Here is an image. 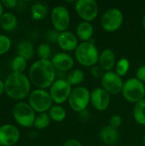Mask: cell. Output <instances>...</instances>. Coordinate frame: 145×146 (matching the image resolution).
Wrapping results in <instances>:
<instances>
[{
	"mask_svg": "<svg viewBox=\"0 0 145 146\" xmlns=\"http://www.w3.org/2000/svg\"><path fill=\"white\" fill-rule=\"evenodd\" d=\"M124 21L123 13L116 8L109 9L104 12L101 18L103 29L109 33H114L121 28Z\"/></svg>",
	"mask_w": 145,
	"mask_h": 146,
	"instance_id": "cell-7",
	"label": "cell"
},
{
	"mask_svg": "<svg viewBox=\"0 0 145 146\" xmlns=\"http://www.w3.org/2000/svg\"><path fill=\"white\" fill-rule=\"evenodd\" d=\"M91 74L95 78H103V76L105 74V71L102 68L100 65H94L91 68Z\"/></svg>",
	"mask_w": 145,
	"mask_h": 146,
	"instance_id": "cell-31",
	"label": "cell"
},
{
	"mask_svg": "<svg viewBox=\"0 0 145 146\" xmlns=\"http://www.w3.org/2000/svg\"><path fill=\"white\" fill-rule=\"evenodd\" d=\"M11 46V40L9 37L0 34V56L6 53Z\"/></svg>",
	"mask_w": 145,
	"mask_h": 146,
	"instance_id": "cell-30",
	"label": "cell"
},
{
	"mask_svg": "<svg viewBox=\"0 0 145 146\" xmlns=\"http://www.w3.org/2000/svg\"><path fill=\"white\" fill-rule=\"evenodd\" d=\"M59 34H60V33H59L58 31H56V30H50V31L48 32V33H47V39H48L50 43L57 42Z\"/></svg>",
	"mask_w": 145,
	"mask_h": 146,
	"instance_id": "cell-33",
	"label": "cell"
},
{
	"mask_svg": "<svg viewBox=\"0 0 145 146\" xmlns=\"http://www.w3.org/2000/svg\"><path fill=\"white\" fill-rule=\"evenodd\" d=\"M143 143H144V145L145 146V133L144 135V138H143Z\"/></svg>",
	"mask_w": 145,
	"mask_h": 146,
	"instance_id": "cell-40",
	"label": "cell"
},
{
	"mask_svg": "<svg viewBox=\"0 0 145 146\" xmlns=\"http://www.w3.org/2000/svg\"><path fill=\"white\" fill-rule=\"evenodd\" d=\"M94 33L93 26L91 22L81 21L79 23L76 28V36L82 40V42H88L91 39Z\"/></svg>",
	"mask_w": 145,
	"mask_h": 146,
	"instance_id": "cell-19",
	"label": "cell"
},
{
	"mask_svg": "<svg viewBox=\"0 0 145 146\" xmlns=\"http://www.w3.org/2000/svg\"><path fill=\"white\" fill-rule=\"evenodd\" d=\"M47 13H48V8L46 7V5L40 3H36L35 4L32 5L31 9L32 17L33 20L36 21L43 20L44 18H45Z\"/></svg>",
	"mask_w": 145,
	"mask_h": 146,
	"instance_id": "cell-24",
	"label": "cell"
},
{
	"mask_svg": "<svg viewBox=\"0 0 145 146\" xmlns=\"http://www.w3.org/2000/svg\"><path fill=\"white\" fill-rule=\"evenodd\" d=\"M3 6L2 2H0V17L3 15Z\"/></svg>",
	"mask_w": 145,
	"mask_h": 146,
	"instance_id": "cell-38",
	"label": "cell"
},
{
	"mask_svg": "<svg viewBox=\"0 0 145 146\" xmlns=\"http://www.w3.org/2000/svg\"><path fill=\"white\" fill-rule=\"evenodd\" d=\"M130 66H131L130 61L127 58L122 57V58H121L120 60L117 61V62L115 64V72L118 75H120L121 77H123L128 73Z\"/></svg>",
	"mask_w": 145,
	"mask_h": 146,
	"instance_id": "cell-26",
	"label": "cell"
},
{
	"mask_svg": "<svg viewBox=\"0 0 145 146\" xmlns=\"http://www.w3.org/2000/svg\"><path fill=\"white\" fill-rule=\"evenodd\" d=\"M121 123H122V118L119 115H114L109 119V126H111V127H115L116 129L119 127H121Z\"/></svg>",
	"mask_w": 145,
	"mask_h": 146,
	"instance_id": "cell-32",
	"label": "cell"
},
{
	"mask_svg": "<svg viewBox=\"0 0 145 146\" xmlns=\"http://www.w3.org/2000/svg\"><path fill=\"white\" fill-rule=\"evenodd\" d=\"M51 22L55 30L62 33L67 31L70 25V14L67 7L63 5H57L52 9Z\"/></svg>",
	"mask_w": 145,
	"mask_h": 146,
	"instance_id": "cell-11",
	"label": "cell"
},
{
	"mask_svg": "<svg viewBox=\"0 0 145 146\" xmlns=\"http://www.w3.org/2000/svg\"><path fill=\"white\" fill-rule=\"evenodd\" d=\"M26 68V60L20 56H15L11 62V68L13 73L23 74Z\"/></svg>",
	"mask_w": 145,
	"mask_h": 146,
	"instance_id": "cell-27",
	"label": "cell"
},
{
	"mask_svg": "<svg viewBox=\"0 0 145 146\" xmlns=\"http://www.w3.org/2000/svg\"><path fill=\"white\" fill-rule=\"evenodd\" d=\"M13 115L16 122L24 127L34 126L35 111L26 103H18L13 109Z\"/></svg>",
	"mask_w": 145,
	"mask_h": 146,
	"instance_id": "cell-9",
	"label": "cell"
},
{
	"mask_svg": "<svg viewBox=\"0 0 145 146\" xmlns=\"http://www.w3.org/2000/svg\"><path fill=\"white\" fill-rule=\"evenodd\" d=\"M99 52L93 39L88 42H81L75 50L77 62L84 67H92L99 60Z\"/></svg>",
	"mask_w": 145,
	"mask_h": 146,
	"instance_id": "cell-3",
	"label": "cell"
},
{
	"mask_svg": "<svg viewBox=\"0 0 145 146\" xmlns=\"http://www.w3.org/2000/svg\"><path fill=\"white\" fill-rule=\"evenodd\" d=\"M49 115L50 119L53 120L54 121L61 122L65 120L67 116V112L62 106L56 104L50 108V110H49Z\"/></svg>",
	"mask_w": 145,
	"mask_h": 146,
	"instance_id": "cell-23",
	"label": "cell"
},
{
	"mask_svg": "<svg viewBox=\"0 0 145 146\" xmlns=\"http://www.w3.org/2000/svg\"><path fill=\"white\" fill-rule=\"evenodd\" d=\"M136 78L138 80H139L140 81H142L143 83L145 82V65L140 66L137 72H136Z\"/></svg>",
	"mask_w": 145,
	"mask_h": 146,
	"instance_id": "cell-34",
	"label": "cell"
},
{
	"mask_svg": "<svg viewBox=\"0 0 145 146\" xmlns=\"http://www.w3.org/2000/svg\"><path fill=\"white\" fill-rule=\"evenodd\" d=\"M133 117L139 125H145V99L135 104L133 108Z\"/></svg>",
	"mask_w": 145,
	"mask_h": 146,
	"instance_id": "cell-22",
	"label": "cell"
},
{
	"mask_svg": "<svg viewBox=\"0 0 145 146\" xmlns=\"http://www.w3.org/2000/svg\"><path fill=\"white\" fill-rule=\"evenodd\" d=\"M29 80L38 89L50 87L56 80V69L50 60H38L30 67Z\"/></svg>",
	"mask_w": 145,
	"mask_h": 146,
	"instance_id": "cell-1",
	"label": "cell"
},
{
	"mask_svg": "<svg viewBox=\"0 0 145 146\" xmlns=\"http://www.w3.org/2000/svg\"><path fill=\"white\" fill-rule=\"evenodd\" d=\"M20 139L18 128L10 124L0 127V145L12 146L15 145Z\"/></svg>",
	"mask_w": 145,
	"mask_h": 146,
	"instance_id": "cell-14",
	"label": "cell"
},
{
	"mask_svg": "<svg viewBox=\"0 0 145 146\" xmlns=\"http://www.w3.org/2000/svg\"><path fill=\"white\" fill-rule=\"evenodd\" d=\"M57 44L62 50L65 51H72L76 50L79 45L78 37L69 31L62 32L59 34Z\"/></svg>",
	"mask_w": 145,
	"mask_h": 146,
	"instance_id": "cell-16",
	"label": "cell"
},
{
	"mask_svg": "<svg viewBox=\"0 0 145 146\" xmlns=\"http://www.w3.org/2000/svg\"><path fill=\"white\" fill-rule=\"evenodd\" d=\"M50 117L46 113H40L36 118L34 121V127L37 129H44L49 127L50 123Z\"/></svg>",
	"mask_w": 145,
	"mask_h": 146,
	"instance_id": "cell-28",
	"label": "cell"
},
{
	"mask_svg": "<svg viewBox=\"0 0 145 146\" xmlns=\"http://www.w3.org/2000/svg\"><path fill=\"white\" fill-rule=\"evenodd\" d=\"M91 103L95 110L104 111L110 104V94H109L103 87L95 88L91 92Z\"/></svg>",
	"mask_w": 145,
	"mask_h": 146,
	"instance_id": "cell-13",
	"label": "cell"
},
{
	"mask_svg": "<svg viewBox=\"0 0 145 146\" xmlns=\"http://www.w3.org/2000/svg\"><path fill=\"white\" fill-rule=\"evenodd\" d=\"M101 84L103 88L110 95H117L122 92L124 86L122 77L113 71L105 72L101 79Z\"/></svg>",
	"mask_w": 145,
	"mask_h": 146,
	"instance_id": "cell-12",
	"label": "cell"
},
{
	"mask_svg": "<svg viewBox=\"0 0 145 146\" xmlns=\"http://www.w3.org/2000/svg\"><path fill=\"white\" fill-rule=\"evenodd\" d=\"M85 79V74L81 69H73L68 74L66 80L71 86H79L83 82Z\"/></svg>",
	"mask_w": 145,
	"mask_h": 146,
	"instance_id": "cell-25",
	"label": "cell"
},
{
	"mask_svg": "<svg viewBox=\"0 0 145 146\" xmlns=\"http://www.w3.org/2000/svg\"><path fill=\"white\" fill-rule=\"evenodd\" d=\"M62 146H82V144L74 139H69L67 141H65V143L63 144Z\"/></svg>",
	"mask_w": 145,
	"mask_h": 146,
	"instance_id": "cell-35",
	"label": "cell"
},
{
	"mask_svg": "<svg viewBox=\"0 0 145 146\" xmlns=\"http://www.w3.org/2000/svg\"><path fill=\"white\" fill-rule=\"evenodd\" d=\"M4 92V83L0 80V96Z\"/></svg>",
	"mask_w": 145,
	"mask_h": 146,
	"instance_id": "cell-37",
	"label": "cell"
},
{
	"mask_svg": "<svg viewBox=\"0 0 145 146\" xmlns=\"http://www.w3.org/2000/svg\"><path fill=\"white\" fill-rule=\"evenodd\" d=\"M51 62L55 68L59 72L71 71L74 65V60L69 54L66 52H59L53 56Z\"/></svg>",
	"mask_w": 145,
	"mask_h": 146,
	"instance_id": "cell-15",
	"label": "cell"
},
{
	"mask_svg": "<svg viewBox=\"0 0 145 146\" xmlns=\"http://www.w3.org/2000/svg\"><path fill=\"white\" fill-rule=\"evenodd\" d=\"M68 102L73 111L81 113L91 102V92L85 86H77L73 89Z\"/></svg>",
	"mask_w": 145,
	"mask_h": 146,
	"instance_id": "cell-5",
	"label": "cell"
},
{
	"mask_svg": "<svg viewBox=\"0 0 145 146\" xmlns=\"http://www.w3.org/2000/svg\"><path fill=\"white\" fill-rule=\"evenodd\" d=\"M123 98L129 103L136 104L145 97V85L137 78H130L124 82L122 89Z\"/></svg>",
	"mask_w": 145,
	"mask_h": 146,
	"instance_id": "cell-4",
	"label": "cell"
},
{
	"mask_svg": "<svg viewBox=\"0 0 145 146\" xmlns=\"http://www.w3.org/2000/svg\"><path fill=\"white\" fill-rule=\"evenodd\" d=\"M52 53L51 48L49 44H40L37 48V55L40 60H49Z\"/></svg>",
	"mask_w": 145,
	"mask_h": 146,
	"instance_id": "cell-29",
	"label": "cell"
},
{
	"mask_svg": "<svg viewBox=\"0 0 145 146\" xmlns=\"http://www.w3.org/2000/svg\"><path fill=\"white\" fill-rule=\"evenodd\" d=\"M4 92L12 99H23L30 92V80L23 74L11 73L4 82Z\"/></svg>",
	"mask_w": 145,
	"mask_h": 146,
	"instance_id": "cell-2",
	"label": "cell"
},
{
	"mask_svg": "<svg viewBox=\"0 0 145 146\" xmlns=\"http://www.w3.org/2000/svg\"><path fill=\"white\" fill-rule=\"evenodd\" d=\"M100 139L105 145H113L119 139V132L116 128L109 125L105 126L100 132Z\"/></svg>",
	"mask_w": 145,
	"mask_h": 146,
	"instance_id": "cell-18",
	"label": "cell"
},
{
	"mask_svg": "<svg viewBox=\"0 0 145 146\" xmlns=\"http://www.w3.org/2000/svg\"><path fill=\"white\" fill-rule=\"evenodd\" d=\"M72 91V86L69 82L64 78H60L56 80L51 85L50 94L53 102L60 105L66 101H68Z\"/></svg>",
	"mask_w": 145,
	"mask_h": 146,
	"instance_id": "cell-8",
	"label": "cell"
},
{
	"mask_svg": "<svg viewBox=\"0 0 145 146\" xmlns=\"http://www.w3.org/2000/svg\"><path fill=\"white\" fill-rule=\"evenodd\" d=\"M29 105L34 111L39 113H45L52 107L53 100L50 92L43 89H37L32 92L29 95Z\"/></svg>",
	"mask_w": 145,
	"mask_h": 146,
	"instance_id": "cell-6",
	"label": "cell"
},
{
	"mask_svg": "<svg viewBox=\"0 0 145 146\" xmlns=\"http://www.w3.org/2000/svg\"><path fill=\"white\" fill-rule=\"evenodd\" d=\"M16 51L18 56L25 58L26 60H30L33 57L34 48L32 43L27 40H21L16 46Z\"/></svg>",
	"mask_w": 145,
	"mask_h": 146,
	"instance_id": "cell-20",
	"label": "cell"
},
{
	"mask_svg": "<svg viewBox=\"0 0 145 146\" xmlns=\"http://www.w3.org/2000/svg\"><path fill=\"white\" fill-rule=\"evenodd\" d=\"M74 9L79 16L85 21H94L99 11V7L95 0H78L74 4Z\"/></svg>",
	"mask_w": 145,
	"mask_h": 146,
	"instance_id": "cell-10",
	"label": "cell"
},
{
	"mask_svg": "<svg viewBox=\"0 0 145 146\" xmlns=\"http://www.w3.org/2000/svg\"><path fill=\"white\" fill-rule=\"evenodd\" d=\"M17 26V19L11 13H4L0 17V27L8 32L13 31Z\"/></svg>",
	"mask_w": 145,
	"mask_h": 146,
	"instance_id": "cell-21",
	"label": "cell"
},
{
	"mask_svg": "<svg viewBox=\"0 0 145 146\" xmlns=\"http://www.w3.org/2000/svg\"><path fill=\"white\" fill-rule=\"evenodd\" d=\"M142 24H143V27H144V28L145 29V14L144 15V16H143V19H142Z\"/></svg>",
	"mask_w": 145,
	"mask_h": 146,
	"instance_id": "cell-39",
	"label": "cell"
},
{
	"mask_svg": "<svg viewBox=\"0 0 145 146\" xmlns=\"http://www.w3.org/2000/svg\"><path fill=\"white\" fill-rule=\"evenodd\" d=\"M98 62L105 72L111 71L112 68L115 67V64L117 62L115 52L111 49L103 50L99 55Z\"/></svg>",
	"mask_w": 145,
	"mask_h": 146,
	"instance_id": "cell-17",
	"label": "cell"
},
{
	"mask_svg": "<svg viewBox=\"0 0 145 146\" xmlns=\"http://www.w3.org/2000/svg\"><path fill=\"white\" fill-rule=\"evenodd\" d=\"M2 3H3V5H4L5 7H7L9 9H13L16 6L17 1H15V0H3Z\"/></svg>",
	"mask_w": 145,
	"mask_h": 146,
	"instance_id": "cell-36",
	"label": "cell"
}]
</instances>
